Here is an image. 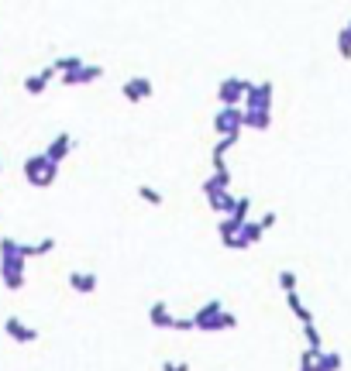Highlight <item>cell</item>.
Segmentation results:
<instances>
[{
    "label": "cell",
    "instance_id": "3957f363",
    "mask_svg": "<svg viewBox=\"0 0 351 371\" xmlns=\"http://www.w3.org/2000/svg\"><path fill=\"white\" fill-rule=\"evenodd\" d=\"M4 330H8V337L18 340V344H32V340H38V330H35V326H25L18 316H8V320H4Z\"/></svg>",
    "mask_w": 351,
    "mask_h": 371
},
{
    "label": "cell",
    "instance_id": "52a82bcc",
    "mask_svg": "<svg viewBox=\"0 0 351 371\" xmlns=\"http://www.w3.org/2000/svg\"><path fill=\"white\" fill-rule=\"evenodd\" d=\"M69 285H73L76 292H93V289H97V275H90V272H73V275H69Z\"/></svg>",
    "mask_w": 351,
    "mask_h": 371
},
{
    "label": "cell",
    "instance_id": "7c38bea8",
    "mask_svg": "<svg viewBox=\"0 0 351 371\" xmlns=\"http://www.w3.org/2000/svg\"><path fill=\"white\" fill-rule=\"evenodd\" d=\"M166 371H186V364H166Z\"/></svg>",
    "mask_w": 351,
    "mask_h": 371
},
{
    "label": "cell",
    "instance_id": "6da1fadb",
    "mask_svg": "<svg viewBox=\"0 0 351 371\" xmlns=\"http://www.w3.org/2000/svg\"><path fill=\"white\" fill-rule=\"evenodd\" d=\"M56 172H59V165H52V162L45 158V152H42V155H32V158L25 162V179H28L32 186H52V182H56Z\"/></svg>",
    "mask_w": 351,
    "mask_h": 371
},
{
    "label": "cell",
    "instance_id": "8fae6325",
    "mask_svg": "<svg viewBox=\"0 0 351 371\" xmlns=\"http://www.w3.org/2000/svg\"><path fill=\"white\" fill-rule=\"evenodd\" d=\"M141 196H145V200H152V203H162V196H159V193H152V189H145V186H141Z\"/></svg>",
    "mask_w": 351,
    "mask_h": 371
},
{
    "label": "cell",
    "instance_id": "9c48e42d",
    "mask_svg": "<svg viewBox=\"0 0 351 371\" xmlns=\"http://www.w3.org/2000/svg\"><path fill=\"white\" fill-rule=\"evenodd\" d=\"M152 323H172V320L166 316V306H152Z\"/></svg>",
    "mask_w": 351,
    "mask_h": 371
},
{
    "label": "cell",
    "instance_id": "277c9868",
    "mask_svg": "<svg viewBox=\"0 0 351 371\" xmlns=\"http://www.w3.org/2000/svg\"><path fill=\"white\" fill-rule=\"evenodd\" d=\"M69 148H73V138H69V134H59V138L45 148V158H49L52 165H59V162L69 155Z\"/></svg>",
    "mask_w": 351,
    "mask_h": 371
},
{
    "label": "cell",
    "instance_id": "7a4b0ae2",
    "mask_svg": "<svg viewBox=\"0 0 351 371\" xmlns=\"http://www.w3.org/2000/svg\"><path fill=\"white\" fill-rule=\"evenodd\" d=\"M0 278L11 292H18L25 285V254H11V258H0Z\"/></svg>",
    "mask_w": 351,
    "mask_h": 371
},
{
    "label": "cell",
    "instance_id": "ba28073f",
    "mask_svg": "<svg viewBox=\"0 0 351 371\" xmlns=\"http://www.w3.org/2000/svg\"><path fill=\"white\" fill-rule=\"evenodd\" d=\"M152 86H148V80H131L128 86H124V97L128 100H145V93H148Z\"/></svg>",
    "mask_w": 351,
    "mask_h": 371
},
{
    "label": "cell",
    "instance_id": "30bf717a",
    "mask_svg": "<svg viewBox=\"0 0 351 371\" xmlns=\"http://www.w3.org/2000/svg\"><path fill=\"white\" fill-rule=\"evenodd\" d=\"M52 248H56V241H52V237H45L42 244H35V254H45V251H52Z\"/></svg>",
    "mask_w": 351,
    "mask_h": 371
},
{
    "label": "cell",
    "instance_id": "5b68a950",
    "mask_svg": "<svg viewBox=\"0 0 351 371\" xmlns=\"http://www.w3.org/2000/svg\"><path fill=\"white\" fill-rule=\"evenodd\" d=\"M100 66H83V69H76V73H69V76H63V83L66 86H80V83H93V80H100Z\"/></svg>",
    "mask_w": 351,
    "mask_h": 371
},
{
    "label": "cell",
    "instance_id": "8992f818",
    "mask_svg": "<svg viewBox=\"0 0 351 371\" xmlns=\"http://www.w3.org/2000/svg\"><path fill=\"white\" fill-rule=\"evenodd\" d=\"M52 76H56V69H52V66H49V69H42V73H38V76H28V80H25V90H28V93H32V97H38V93H42V90H45V83H49V80H52Z\"/></svg>",
    "mask_w": 351,
    "mask_h": 371
},
{
    "label": "cell",
    "instance_id": "4fadbf2b",
    "mask_svg": "<svg viewBox=\"0 0 351 371\" xmlns=\"http://www.w3.org/2000/svg\"><path fill=\"white\" fill-rule=\"evenodd\" d=\"M0 241H4V237H0Z\"/></svg>",
    "mask_w": 351,
    "mask_h": 371
}]
</instances>
